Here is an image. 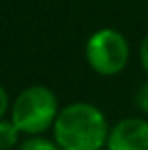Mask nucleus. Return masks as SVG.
Listing matches in <instances>:
<instances>
[{"instance_id":"obj_1","label":"nucleus","mask_w":148,"mask_h":150,"mask_svg":"<svg viewBox=\"0 0 148 150\" xmlns=\"http://www.w3.org/2000/svg\"><path fill=\"white\" fill-rule=\"evenodd\" d=\"M51 131L61 150H103L106 148L110 125L99 106L76 101L59 110Z\"/></svg>"},{"instance_id":"obj_2","label":"nucleus","mask_w":148,"mask_h":150,"mask_svg":"<svg viewBox=\"0 0 148 150\" xmlns=\"http://www.w3.org/2000/svg\"><path fill=\"white\" fill-rule=\"evenodd\" d=\"M59 110V101L49 88L29 86L11 103L10 120L21 135L38 137L53 129Z\"/></svg>"},{"instance_id":"obj_3","label":"nucleus","mask_w":148,"mask_h":150,"mask_svg":"<svg viewBox=\"0 0 148 150\" xmlns=\"http://www.w3.org/2000/svg\"><path fill=\"white\" fill-rule=\"evenodd\" d=\"M131 59V46L125 34L112 27L95 30L85 42V61L99 76H118Z\"/></svg>"},{"instance_id":"obj_4","label":"nucleus","mask_w":148,"mask_h":150,"mask_svg":"<svg viewBox=\"0 0 148 150\" xmlns=\"http://www.w3.org/2000/svg\"><path fill=\"white\" fill-rule=\"evenodd\" d=\"M106 150H148V120L125 116L110 125Z\"/></svg>"},{"instance_id":"obj_5","label":"nucleus","mask_w":148,"mask_h":150,"mask_svg":"<svg viewBox=\"0 0 148 150\" xmlns=\"http://www.w3.org/2000/svg\"><path fill=\"white\" fill-rule=\"evenodd\" d=\"M19 129L13 125V122L10 118H2L0 120V150H11L17 146L19 143Z\"/></svg>"},{"instance_id":"obj_6","label":"nucleus","mask_w":148,"mask_h":150,"mask_svg":"<svg viewBox=\"0 0 148 150\" xmlns=\"http://www.w3.org/2000/svg\"><path fill=\"white\" fill-rule=\"evenodd\" d=\"M19 150H61V148L55 141L38 135V137H27V139L19 144Z\"/></svg>"},{"instance_id":"obj_7","label":"nucleus","mask_w":148,"mask_h":150,"mask_svg":"<svg viewBox=\"0 0 148 150\" xmlns=\"http://www.w3.org/2000/svg\"><path fill=\"white\" fill-rule=\"evenodd\" d=\"M135 105L141 110V114L148 116V78L139 86L137 93H135Z\"/></svg>"},{"instance_id":"obj_8","label":"nucleus","mask_w":148,"mask_h":150,"mask_svg":"<svg viewBox=\"0 0 148 150\" xmlns=\"http://www.w3.org/2000/svg\"><path fill=\"white\" fill-rule=\"evenodd\" d=\"M139 61H141V67L148 78V33L142 36L141 44H139Z\"/></svg>"},{"instance_id":"obj_9","label":"nucleus","mask_w":148,"mask_h":150,"mask_svg":"<svg viewBox=\"0 0 148 150\" xmlns=\"http://www.w3.org/2000/svg\"><path fill=\"white\" fill-rule=\"evenodd\" d=\"M10 97H8V91L2 84H0V120L6 116V112L10 110Z\"/></svg>"}]
</instances>
